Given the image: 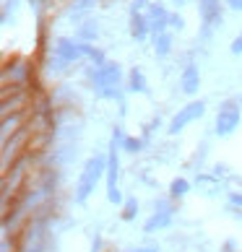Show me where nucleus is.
<instances>
[{"instance_id": "1", "label": "nucleus", "mask_w": 242, "mask_h": 252, "mask_svg": "<svg viewBox=\"0 0 242 252\" xmlns=\"http://www.w3.org/2000/svg\"><path fill=\"white\" fill-rule=\"evenodd\" d=\"M102 177H107V156H102V154L89 156L86 164H83V169H81L78 182H76V203L89 200V195L97 190Z\"/></svg>"}, {"instance_id": "2", "label": "nucleus", "mask_w": 242, "mask_h": 252, "mask_svg": "<svg viewBox=\"0 0 242 252\" xmlns=\"http://www.w3.org/2000/svg\"><path fill=\"white\" fill-rule=\"evenodd\" d=\"M123 133L115 130L112 141H109V151H107V200L109 203H123V195H120V188H117V180H120V158H117V151H123Z\"/></svg>"}, {"instance_id": "3", "label": "nucleus", "mask_w": 242, "mask_h": 252, "mask_svg": "<svg viewBox=\"0 0 242 252\" xmlns=\"http://www.w3.org/2000/svg\"><path fill=\"white\" fill-rule=\"evenodd\" d=\"M120 78H123V70H120L117 63H102V65H97V70L91 73V83H94V89L99 91V96H104V99H117L120 96V91H115Z\"/></svg>"}, {"instance_id": "4", "label": "nucleus", "mask_w": 242, "mask_h": 252, "mask_svg": "<svg viewBox=\"0 0 242 252\" xmlns=\"http://www.w3.org/2000/svg\"><path fill=\"white\" fill-rule=\"evenodd\" d=\"M240 120H242L240 101L237 99H227L224 104L219 107V112H216V135H221V138L232 135L240 127Z\"/></svg>"}, {"instance_id": "5", "label": "nucleus", "mask_w": 242, "mask_h": 252, "mask_svg": "<svg viewBox=\"0 0 242 252\" xmlns=\"http://www.w3.org/2000/svg\"><path fill=\"white\" fill-rule=\"evenodd\" d=\"M32 76H34L32 60L16 58L13 63H5V68H3V89H8V86H32Z\"/></svg>"}, {"instance_id": "6", "label": "nucleus", "mask_w": 242, "mask_h": 252, "mask_svg": "<svg viewBox=\"0 0 242 252\" xmlns=\"http://www.w3.org/2000/svg\"><path fill=\"white\" fill-rule=\"evenodd\" d=\"M203 112H206V104H203V101H190L188 107H182L177 115L170 120V127H167V133H170V135L182 133V130L188 127L190 123H195L198 117H203Z\"/></svg>"}, {"instance_id": "7", "label": "nucleus", "mask_w": 242, "mask_h": 252, "mask_svg": "<svg viewBox=\"0 0 242 252\" xmlns=\"http://www.w3.org/2000/svg\"><path fill=\"white\" fill-rule=\"evenodd\" d=\"M86 55V44L83 42H76V39H68V36H60L55 42V58H58V65H70L81 60Z\"/></svg>"}, {"instance_id": "8", "label": "nucleus", "mask_w": 242, "mask_h": 252, "mask_svg": "<svg viewBox=\"0 0 242 252\" xmlns=\"http://www.w3.org/2000/svg\"><path fill=\"white\" fill-rule=\"evenodd\" d=\"M172 216H174V200H156V208L151 213V219L143 223V231L151 234L156 229H167L172 223Z\"/></svg>"}, {"instance_id": "9", "label": "nucleus", "mask_w": 242, "mask_h": 252, "mask_svg": "<svg viewBox=\"0 0 242 252\" xmlns=\"http://www.w3.org/2000/svg\"><path fill=\"white\" fill-rule=\"evenodd\" d=\"M34 112L36 109H26V112H16V115H8L3 117V133H0V138H3V143L5 141H11V138L18 133V130H24L26 123L34 117Z\"/></svg>"}, {"instance_id": "10", "label": "nucleus", "mask_w": 242, "mask_h": 252, "mask_svg": "<svg viewBox=\"0 0 242 252\" xmlns=\"http://www.w3.org/2000/svg\"><path fill=\"white\" fill-rule=\"evenodd\" d=\"M146 21H148V29H151V34H164L167 32V26L172 24V13L167 11L164 5H151L148 8V13H146Z\"/></svg>"}, {"instance_id": "11", "label": "nucleus", "mask_w": 242, "mask_h": 252, "mask_svg": "<svg viewBox=\"0 0 242 252\" xmlns=\"http://www.w3.org/2000/svg\"><path fill=\"white\" fill-rule=\"evenodd\" d=\"M198 11L206 26V34L221 21V0H198Z\"/></svg>"}, {"instance_id": "12", "label": "nucleus", "mask_w": 242, "mask_h": 252, "mask_svg": "<svg viewBox=\"0 0 242 252\" xmlns=\"http://www.w3.org/2000/svg\"><path fill=\"white\" fill-rule=\"evenodd\" d=\"M180 89H182L188 96H193L195 91L201 89V70L195 68V65H188V68L182 70V76H180Z\"/></svg>"}, {"instance_id": "13", "label": "nucleus", "mask_w": 242, "mask_h": 252, "mask_svg": "<svg viewBox=\"0 0 242 252\" xmlns=\"http://www.w3.org/2000/svg\"><path fill=\"white\" fill-rule=\"evenodd\" d=\"M148 21L143 13H130V34H133V39H146L148 36Z\"/></svg>"}, {"instance_id": "14", "label": "nucleus", "mask_w": 242, "mask_h": 252, "mask_svg": "<svg viewBox=\"0 0 242 252\" xmlns=\"http://www.w3.org/2000/svg\"><path fill=\"white\" fill-rule=\"evenodd\" d=\"M128 89H130V91H141V94H146L148 86H146V76H143V70L133 68V70L128 73Z\"/></svg>"}, {"instance_id": "15", "label": "nucleus", "mask_w": 242, "mask_h": 252, "mask_svg": "<svg viewBox=\"0 0 242 252\" xmlns=\"http://www.w3.org/2000/svg\"><path fill=\"white\" fill-rule=\"evenodd\" d=\"M188 192H190V182L185 180V177L172 180V185H170V200H180V198H185Z\"/></svg>"}, {"instance_id": "16", "label": "nucleus", "mask_w": 242, "mask_h": 252, "mask_svg": "<svg viewBox=\"0 0 242 252\" xmlns=\"http://www.w3.org/2000/svg\"><path fill=\"white\" fill-rule=\"evenodd\" d=\"M154 50H156V55H159V58L170 55V50H172V34H170V32L156 34V36H154Z\"/></svg>"}, {"instance_id": "17", "label": "nucleus", "mask_w": 242, "mask_h": 252, "mask_svg": "<svg viewBox=\"0 0 242 252\" xmlns=\"http://www.w3.org/2000/svg\"><path fill=\"white\" fill-rule=\"evenodd\" d=\"M120 216H123V221H133L138 216V200L136 198H128L123 203V213H120Z\"/></svg>"}, {"instance_id": "18", "label": "nucleus", "mask_w": 242, "mask_h": 252, "mask_svg": "<svg viewBox=\"0 0 242 252\" xmlns=\"http://www.w3.org/2000/svg\"><path fill=\"white\" fill-rule=\"evenodd\" d=\"M120 146H123V151H128V154H138L143 148V141L141 138H133V135H125Z\"/></svg>"}, {"instance_id": "19", "label": "nucleus", "mask_w": 242, "mask_h": 252, "mask_svg": "<svg viewBox=\"0 0 242 252\" xmlns=\"http://www.w3.org/2000/svg\"><path fill=\"white\" fill-rule=\"evenodd\" d=\"M94 36H97L94 24H83V29H81V39H94Z\"/></svg>"}, {"instance_id": "20", "label": "nucleus", "mask_w": 242, "mask_h": 252, "mask_svg": "<svg viewBox=\"0 0 242 252\" xmlns=\"http://www.w3.org/2000/svg\"><path fill=\"white\" fill-rule=\"evenodd\" d=\"M232 55H242V34H237L235 39H232Z\"/></svg>"}, {"instance_id": "21", "label": "nucleus", "mask_w": 242, "mask_h": 252, "mask_svg": "<svg viewBox=\"0 0 242 252\" xmlns=\"http://www.w3.org/2000/svg\"><path fill=\"white\" fill-rule=\"evenodd\" d=\"M229 8H235V11H242V0H227Z\"/></svg>"}, {"instance_id": "22", "label": "nucleus", "mask_w": 242, "mask_h": 252, "mask_svg": "<svg viewBox=\"0 0 242 252\" xmlns=\"http://www.w3.org/2000/svg\"><path fill=\"white\" fill-rule=\"evenodd\" d=\"M133 252H159L156 247H138V250H133Z\"/></svg>"}, {"instance_id": "23", "label": "nucleus", "mask_w": 242, "mask_h": 252, "mask_svg": "<svg viewBox=\"0 0 242 252\" xmlns=\"http://www.w3.org/2000/svg\"><path fill=\"white\" fill-rule=\"evenodd\" d=\"M232 203H237V205H242V195H232Z\"/></svg>"}, {"instance_id": "24", "label": "nucleus", "mask_w": 242, "mask_h": 252, "mask_svg": "<svg viewBox=\"0 0 242 252\" xmlns=\"http://www.w3.org/2000/svg\"><path fill=\"white\" fill-rule=\"evenodd\" d=\"M78 3H81V8H86V5L91 3V0H78Z\"/></svg>"}, {"instance_id": "25", "label": "nucleus", "mask_w": 242, "mask_h": 252, "mask_svg": "<svg viewBox=\"0 0 242 252\" xmlns=\"http://www.w3.org/2000/svg\"><path fill=\"white\" fill-rule=\"evenodd\" d=\"M174 3H185V0H174Z\"/></svg>"}]
</instances>
